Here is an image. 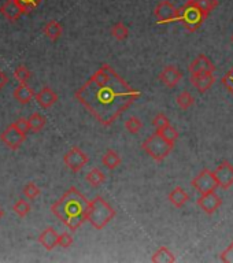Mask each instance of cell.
Here are the masks:
<instances>
[{
	"instance_id": "cell-24",
	"label": "cell",
	"mask_w": 233,
	"mask_h": 263,
	"mask_svg": "<svg viewBox=\"0 0 233 263\" xmlns=\"http://www.w3.org/2000/svg\"><path fill=\"white\" fill-rule=\"evenodd\" d=\"M86 181L89 182L92 186H100L106 181V176L103 174V172L98 168H94L91 169L88 174H86Z\"/></svg>"
},
{
	"instance_id": "cell-18",
	"label": "cell",
	"mask_w": 233,
	"mask_h": 263,
	"mask_svg": "<svg viewBox=\"0 0 233 263\" xmlns=\"http://www.w3.org/2000/svg\"><path fill=\"white\" fill-rule=\"evenodd\" d=\"M13 96H14V99L17 100L18 103L28 104L29 102L33 100V98L36 96V93L29 85H26V84H19V85H18L15 89H14Z\"/></svg>"
},
{
	"instance_id": "cell-8",
	"label": "cell",
	"mask_w": 233,
	"mask_h": 263,
	"mask_svg": "<svg viewBox=\"0 0 233 263\" xmlns=\"http://www.w3.org/2000/svg\"><path fill=\"white\" fill-rule=\"evenodd\" d=\"M192 186L196 192L200 195L208 194V192H216L220 186L216 180L214 172L208 170V169H203L202 172L199 173L198 176L192 180Z\"/></svg>"
},
{
	"instance_id": "cell-28",
	"label": "cell",
	"mask_w": 233,
	"mask_h": 263,
	"mask_svg": "<svg viewBox=\"0 0 233 263\" xmlns=\"http://www.w3.org/2000/svg\"><path fill=\"white\" fill-rule=\"evenodd\" d=\"M13 210L14 212L19 217V218H25V217L31 212L32 207H31V204L26 202L25 199H19V200L14 204Z\"/></svg>"
},
{
	"instance_id": "cell-15",
	"label": "cell",
	"mask_w": 233,
	"mask_h": 263,
	"mask_svg": "<svg viewBox=\"0 0 233 263\" xmlns=\"http://www.w3.org/2000/svg\"><path fill=\"white\" fill-rule=\"evenodd\" d=\"M217 78L213 76V73L208 74H191V84L195 86V89H198L200 93L206 92L214 85Z\"/></svg>"
},
{
	"instance_id": "cell-2",
	"label": "cell",
	"mask_w": 233,
	"mask_h": 263,
	"mask_svg": "<svg viewBox=\"0 0 233 263\" xmlns=\"http://www.w3.org/2000/svg\"><path fill=\"white\" fill-rule=\"evenodd\" d=\"M89 202L76 186H72L51 206L52 214L61 220L67 229L76 232L86 222Z\"/></svg>"
},
{
	"instance_id": "cell-13",
	"label": "cell",
	"mask_w": 233,
	"mask_h": 263,
	"mask_svg": "<svg viewBox=\"0 0 233 263\" xmlns=\"http://www.w3.org/2000/svg\"><path fill=\"white\" fill-rule=\"evenodd\" d=\"M182 73L176 67V66L169 65L165 66L162 71L159 73V80L164 85L169 86V88H174L178 85V82L181 81Z\"/></svg>"
},
{
	"instance_id": "cell-31",
	"label": "cell",
	"mask_w": 233,
	"mask_h": 263,
	"mask_svg": "<svg viewBox=\"0 0 233 263\" xmlns=\"http://www.w3.org/2000/svg\"><path fill=\"white\" fill-rule=\"evenodd\" d=\"M40 194H41V190H40V188L36 185L35 182H29V184H26L24 186V196L26 199H29V200L37 199L40 196Z\"/></svg>"
},
{
	"instance_id": "cell-27",
	"label": "cell",
	"mask_w": 233,
	"mask_h": 263,
	"mask_svg": "<svg viewBox=\"0 0 233 263\" xmlns=\"http://www.w3.org/2000/svg\"><path fill=\"white\" fill-rule=\"evenodd\" d=\"M176 102H177L178 107L182 108V110H188V108L192 107L195 104V98L192 96L191 92L182 91L181 93L176 98Z\"/></svg>"
},
{
	"instance_id": "cell-22",
	"label": "cell",
	"mask_w": 233,
	"mask_h": 263,
	"mask_svg": "<svg viewBox=\"0 0 233 263\" xmlns=\"http://www.w3.org/2000/svg\"><path fill=\"white\" fill-rule=\"evenodd\" d=\"M151 262L155 263H174L176 262V256L172 251L166 248V247H160L159 250L156 251L155 254L152 255Z\"/></svg>"
},
{
	"instance_id": "cell-16",
	"label": "cell",
	"mask_w": 233,
	"mask_h": 263,
	"mask_svg": "<svg viewBox=\"0 0 233 263\" xmlns=\"http://www.w3.org/2000/svg\"><path fill=\"white\" fill-rule=\"evenodd\" d=\"M39 243L47 251H52L56 246H59V233L51 226L44 229L43 232L40 233Z\"/></svg>"
},
{
	"instance_id": "cell-19",
	"label": "cell",
	"mask_w": 233,
	"mask_h": 263,
	"mask_svg": "<svg viewBox=\"0 0 233 263\" xmlns=\"http://www.w3.org/2000/svg\"><path fill=\"white\" fill-rule=\"evenodd\" d=\"M43 33L45 35L47 39H50L51 41H56V40L61 39L62 33H63V28L58 21L55 19H51L48 21L43 28Z\"/></svg>"
},
{
	"instance_id": "cell-30",
	"label": "cell",
	"mask_w": 233,
	"mask_h": 263,
	"mask_svg": "<svg viewBox=\"0 0 233 263\" xmlns=\"http://www.w3.org/2000/svg\"><path fill=\"white\" fill-rule=\"evenodd\" d=\"M195 5L198 6L199 9L202 10L203 13L208 17V14L212 13L213 10L218 6V0H192Z\"/></svg>"
},
{
	"instance_id": "cell-6",
	"label": "cell",
	"mask_w": 233,
	"mask_h": 263,
	"mask_svg": "<svg viewBox=\"0 0 233 263\" xmlns=\"http://www.w3.org/2000/svg\"><path fill=\"white\" fill-rule=\"evenodd\" d=\"M154 17L159 25H168L180 18V9L173 5L169 0H162L154 9Z\"/></svg>"
},
{
	"instance_id": "cell-11",
	"label": "cell",
	"mask_w": 233,
	"mask_h": 263,
	"mask_svg": "<svg viewBox=\"0 0 233 263\" xmlns=\"http://www.w3.org/2000/svg\"><path fill=\"white\" fill-rule=\"evenodd\" d=\"M196 203H198L199 207L202 208L207 216H213L222 206V199L216 192H208V194L200 195V198L198 199Z\"/></svg>"
},
{
	"instance_id": "cell-1",
	"label": "cell",
	"mask_w": 233,
	"mask_h": 263,
	"mask_svg": "<svg viewBox=\"0 0 233 263\" xmlns=\"http://www.w3.org/2000/svg\"><path fill=\"white\" fill-rule=\"evenodd\" d=\"M74 96L102 125L110 126L142 92L133 89L111 66L104 63Z\"/></svg>"
},
{
	"instance_id": "cell-38",
	"label": "cell",
	"mask_w": 233,
	"mask_h": 263,
	"mask_svg": "<svg viewBox=\"0 0 233 263\" xmlns=\"http://www.w3.org/2000/svg\"><path fill=\"white\" fill-rule=\"evenodd\" d=\"M7 84H9V76H7L3 70L0 69V91H2Z\"/></svg>"
},
{
	"instance_id": "cell-7",
	"label": "cell",
	"mask_w": 233,
	"mask_h": 263,
	"mask_svg": "<svg viewBox=\"0 0 233 263\" xmlns=\"http://www.w3.org/2000/svg\"><path fill=\"white\" fill-rule=\"evenodd\" d=\"M26 134H28L26 132H24L21 128H18L17 124L13 122L7 126V129L3 133L0 134V141L11 151H17L26 140Z\"/></svg>"
},
{
	"instance_id": "cell-33",
	"label": "cell",
	"mask_w": 233,
	"mask_h": 263,
	"mask_svg": "<svg viewBox=\"0 0 233 263\" xmlns=\"http://www.w3.org/2000/svg\"><path fill=\"white\" fill-rule=\"evenodd\" d=\"M17 2L21 5L25 14H29L32 10H35L36 7H39L43 3V0H17Z\"/></svg>"
},
{
	"instance_id": "cell-36",
	"label": "cell",
	"mask_w": 233,
	"mask_h": 263,
	"mask_svg": "<svg viewBox=\"0 0 233 263\" xmlns=\"http://www.w3.org/2000/svg\"><path fill=\"white\" fill-rule=\"evenodd\" d=\"M73 242V236L70 233L65 232L59 234V247H62V248H69V247H72Z\"/></svg>"
},
{
	"instance_id": "cell-20",
	"label": "cell",
	"mask_w": 233,
	"mask_h": 263,
	"mask_svg": "<svg viewBox=\"0 0 233 263\" xmlns=\"http://www.w3.org/2000/svg\"><path fill=\"white\" fill-rule=\"evenodd\" d=\"M188 200H190V195L187 194L181 186L174 188V189L169 194V202L172 203L174 207H177V208L184 207V204H185Z\"/></svg>"
},
{
	"instance_id": "cell-4",
	"label": "cell",
	"mask_w": 233,
	"mask_h": 263,
	"mask_svg": "<svg viewBox=\"0 0 233 263\" xmlns=\"http://www.w3.org/2000/svg\"><path fill=\"white\" fill-rule=\"evenodd\" d=\"M207 15L195 5L192 0H188L185 5L180 9V18L178 21L182 22V25L188 32H196L206 21Z\"/></svg>"
},
{
	"instance_id": "cell-10",
	"label": "cell",
	"mask_w": 233,
	"mask_h": 263,
	"mask_svg": "<svg viewBox=\"0 0 233 263\" xmlns=\"http://www.w3.org/2000/svg\"><path fill=\"white\" fill-rule=\"evenodd\" d=\"M214 176L221 189H229L233 185V166L228 160H222L214 170Z\"/></svg>"
},
{
	"instance_id": "cell-25",
	"label": "cell",
	"mask_w": 233,
	"mask_h": 263,
	"mask_svg": "<svg viewBox=\"0 0 233 263\" xmlns=\"http://www.w3.org/2000/svg\"><path fill=\"white\" fill-rule=\"evenodd\" d=\"M111 36L115 40H118V41H122V40L128 39V36H129V29H128V26H126L125 23L116 22V23H114V25L111 26Z\"/></svg>"
},
{
	"instance_id": "cell-9",
	"label": "cell",
	"mask_w": 233,
	"mask_h": 263,
	"mask_svg": "<svg viewBox=\"0 0 233 263\" xmlns=\"http://www.w3.org/2000/svg\"><path fill=\"white\" fill-rule=\"evenodd\" d=\"M88 162H89V156L78 147H72L63 156V163L73 173L80 172Z\"/></svg>"
},
{
	"instance_id": "cell-14",
	"label": "cell",
	"mask_w": 233,
	"mask_h": 263,
	"mask_svg": "<svg viewBox=\"0 0 233 263\" xmlns=\"http://www.w3.org/2000/svg\"><path fill=\"white\" fill-rule=\"evenodd\" d=\"M0 13L10 22H17L22 17V14H25L17 0H6L0 7Z\"/></svg>"
},
{
	"instance_id": "cell-34",
	"label": "cell",
	"mask_w": 233,
	"mask_h": 263,
	"mask_svg": "<svg viewBox=\"0 0 233 263\" xmlns=\"http://www.w3.org/2000/svg\"><path fill=\"white\" fill-rule=\"evenodd\" d=\"M170 125V121H169V118L165 114H162V112H159V114H156L155 118L152 119V126L155 128L156 130L162 129V128H165V126Z\"/></svg>"
},
{
	"instance_id": "cell-21",
	"label": "cell",
	"mask_w": 233,
	"mask_h": 263,
	"mask_svg": "<svg viewBox=\"0 0 233 263\" xmlns=\"http://www.w3.org/2000/svg\"><path fill=\"white\" fill-rule=\"evenodd\" d=\"M102 163L103 166L108 169V170H115L120 164L122 163V158L120 156V154L114 150H108L106 154L102 158Z\"/></svg>"
},
{
	"instance_id": "cell-29",
	"label": "cell",
	"mask_w": 233,
	"mask_h": 263,
	"mask_svg": "<svg viewBox=\"0 0 233 263\" xmlns=\"http://www.w3.org/2000/svg\"><path fill=\"white\" fill-rule=\"evenodd\" d=\"M31 77L32 73L26 69L24 65H19L17 69L14 70V78H15L17 82H19V84H28V81L31 80Z\"/></svg>"
},
{
	"instance_id": "cell-12",
	"label": "cell",
	"mask_w": 233,
	"mask_h": 263,
	"mask_svg": "<svg viewBox=\"0 0 233 263\" xmlns=\"http://www.w3.org/2000/svg\"><path fill=\"white\" fill-rule=\"evenodd\" d=\"M191 74H208V73H214L217 70L216 65L213 63L207 56L203 55H198L195 58L194 61L191 62L190 67H188Z\"/></svg>"
},
{
	"instance_id": "cell-35",
	"label": "cell",
	"mask_w": 233,
	"mask_h": 263,
	"mask_svg": "<svg viewBox=\"0 0 233 263\" xmlns=\"http://www.w3.org/2000/svg\"><path fill=\"white\" fill-rule=\"evenodd\" d=\"M220 259L222 262L226 263H233V242L225 248L220 255Z\"/></svg>"
},
{
	"instance_id": "cell-40",
	"label": "cell",
	"mask_w": 233,
	"mask_h": 263,
	"mask_svg": "<svg viewBox=\"0 0 233 263\" xmlns=\"http://www.w3.org/2000/svg\"><path fill=\"white\" fill-rule=\"evenodd\" d=\"M230 40H232V43H233V35H232V39H230Z\"/></svg>"
},
{
	"instance_id": "cell-23",
	"label": "cell",
	"mask_w": 233,
	"mask_h": 263,
	"mask_svg": "<svg viewBox=\"0 0 233 263\" xmlns=\"http://www.w3.org/2000/svg\"><path fill=\"white\" fill-rule=\"evenodd\" d=\"M28 121H29V129H31V132H33V133H39L40 130H43L44 126L47 125L45 116H44L43 114H40V112H33V114L28 118Z\"/></svg>"
},
{
	"instance_id": "cell-5",
	"label": "cell",
	"mask_w": 233,
	"mask_h": 263,
	"mask_svg": "<svg viewBox=\"0 0 233 263\" xmlns=\"http://www.w3.org/2000/svg\"><path fill=\"white\" fill-rule=\"evenodd\" d=\"M142 148L147 152V155H150L155 162H162L166 159V156L172 152L173 146L170 142H168L158 132L151 134L150 137L143 142Z\"/></svg>"
},
{
	"instance_id": "cell-26",
	"label": "cell",
	"mask_w": 233,
	"mask_h": 263,
	"mask_svg": "<svg viewBox=\"0 0 233 263\" xmlns=\"http://www.w3.org/2000/svg\"><path fill=\"white\" fill-rule=\"evenodd\" d=\"M156 132H158V133H159L160 136L166 140V141L170 142L173 147H174V144H176V141L178 140V132L176 130L174 126L168 125V126H165V128H162V129L156 130Z\"/></svg>"
},
{
	"instance_id": "cell-39",
	"label": "cell",
	"mask_w": 233,
	"mask_h": 263,
	"mask_svg": "<svg viewBox=\"0 0 233 263\" xmlns=\"http://www.w3.org/2000/svg\"><path fill=\"white\" fill-rule=\"evenodd\" d=\"M3 216H5V210H3V208L0 207V220L3 218Z\"/></svg>"
},
{
	"instance_id": "cell-17",
	"label": "cell",
	"mask_w": 233,
	"mask_h": 263,
	"mask_svg": "<svg viewBox=\"0 0 233 263\" xmlns=\"http://www.w3.org/2000/svg\"><path fill=\"white\" fill-rule=\"evenodd\" d=\"M35 99L40 107L47 110V108H51L58 102V95L52 91L50 86H44L43 89H40V92L36 93Z\"/></svg>"
},
{
	"instance_id": "cell-3",
	"label": "cell",
	"mask_w": 233,
	"mask_h": 263,
	"mask_svg": "<svg viewBox=\"0 0 233 263\" xmlns=\"http://www.w3.org/2000/svg\"><path fill=\"white\" fill-rule=\"evenodd\" d=\"M115 210L108 204L103 198L96 196L89 202V207L86 212V221L98 230L106 228L110 221L115 217Z\"/></svg>"
},
{
	"instance_id": "cell-37",
	"label": "cell",
	"mask_w": 233,
	"mask_h": 263,
	"mask_svg": "<svg viewBox=\"0 0 233 263\" xmlns=\"http://www.w3.org/2000/svg\"><path fill=\"white\" fill-rule=\"evenodd\" d=\"M222 84H224L225 88L228 89L229 93H232L233 95V66L232 69L229 70L228 73L222 77Z\"/></svg>"
},
{
	"instance_id": "cell-32",
	"label": "cell",
	"mask_w": 233,
	"mask_h": 263,
	"mask_svg": "<svg viewBox=\"0 0 233 263\" xmlns=\"http://www.w3.org/2000/svg\"><path fill=\"white\" fill-rule=\"evenodd\" d=\"M125 128L129 133L136 134L143 128V122L138 119L137 116H130V118H128L125 121Z\"/></svg>"
}]
</instances>
